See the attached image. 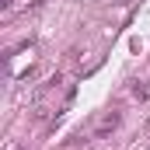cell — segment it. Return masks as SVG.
<instances>
[{
    "label": "cell",
    "instance_id": "6da1fadb",
    "mask_svg": "<svg viewBox=\"0 0 150 150\" xmlns=\"http://www.w3.org/2000/svg\"><path fill=\"white\" fill-rule=\"evenodd\" d=\"M119 119H122L119 112H108L105 119H101V122H98V129H94V140H101V136H108V133H112L115 126H119Z\"/></svg>",
    "mask_w": 150,
    "mask_h": 150
},
{
    "label": "cell",
    "instance_id": "7a4b0ae2",
    "mask_svg": "<svg viewBox=\"0 0 150 150\" xmlns=\"http://www.w3.org/2000/svg\"><path fill=\"white\" fill-rule=\"evenodd\" d=\"M133 94H136V98H147L150 87H147V84H136V87H133Z\"/></svg>",
    "mask_w": 150,
    "mask_h": 150
},
{
    "label": "cell",
    "instance_id": "3957f363",
    "mask_svg": "<svg viewBox=\"0 0 150 150\" xmlns=\"http://www.w3.org/2000/svg\"><path fill=\"white\" fill-rule=\"evenodd\" d=\"M0 7H4V11H11V7H14V0H0Z\"/></svg>",
    "mask_w": 150,
    "mask_h": 150
},
{
    "label": "cell",
    "instance_id": "277c9868",
    "mask_svg": "<svg viewBox=\"0 0 150 150\" xmlns=\"http://www.w3.org/2000/svg\"><path fill=\"white\" fill-rule=\"evenodd\" d=\"M7 150H21V147H7Z\"/></svg>",
    "mask_w": 150,
    "mask_h": 150
}]
</instances>
